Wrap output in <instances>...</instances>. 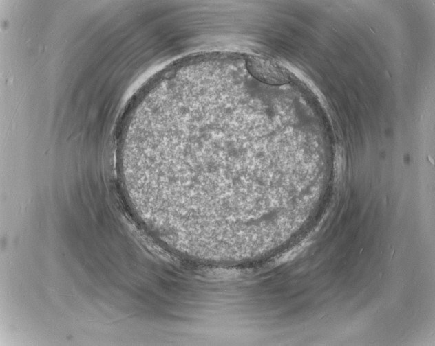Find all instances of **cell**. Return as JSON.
I'll list each match as a JSON object with an SVG mask.
<instances>
[{
  "label": "cell",
  "instance_id": "6da1fadb",
  "mask_svg": "<svg viewBox=\"0 0 435 346\" xmlns=\"http://www.w3.org/2000/svg\"><path fill=\"white\" fill-rule=\"evenodd\" d=\"M256 102L233 91L207 92L174 100L148 118L130 174L138 198L201 231L270 228L280 212L282 184L267 127L259 129L267 107L262 111Z\"/></svg>",
  "mask_w": 435,
  "mask_h": 346
}]
</instances>
